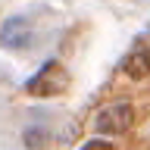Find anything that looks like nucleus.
Wrapping results in <instances>:
<instances>
[{
	"mask_svg": "<svg viewBox=\"0 0 150 150\" xmlns=\"http://www.w3.org/2000/svg\"><path fill=\"white\" fill-rule=\"evenodd\" d=\"M28 41H31V25H28L22 16H13L3 22V28H0V44L6 47V50H22V47H28Z\"/></svg>",
	"mask_w": 150,
	"mask_h": 150,
	"instance_id": "nucleus-3",
	"label": "nucleus"
},
{
	"mask_svg": "<svg viewBox=\"0 0 150 150\" xmlns=\"http://www.w3.org/2000/svg\"><path fill=\"white\" fill-rule=\"evenodd\" d=\"M66 88H69V72L59 63H44L25 81V91L35 97H53V94H63Z\"/></svg>",
	"mask_w": 150,
	"mask_h": 150,
	"instance_id": "nucleus-1",
	"label": "nucleus"
},
{
	"mask_svg": "<svg viewBox=\"0 0 150 150\" xmlns=\"http://www.w3.org/2000/svg\"><path fill=\"white\" fill-rule=\"evenodd\" d=\"M81 150H116V147H112L110 141H103V138H97V141H88V144H84Z\"/></svg>",
	"mask_w": 150,
	"mask_h": 150,
	"instance_id": "nucleus-6",
	"label": "nucleus"
},
{
	"mask_svg": "<svg viewBox=\"0 0 150 150\" xmlns=\"http://www.w3.org/2000/svg\"><path fill=\"white\" fill-rule=\"evenodd\" d=\"M122 72L128 75V78H147L150 75V50H144V47L131 50L122 59Z\"/></svg>",
	"mask_w": 150,
	"mask_h": 150,
	"instance_id": "nucleus-4",
	"label": "nucleus"
},
{
	"mask_svg": "<svg viewBox=\"0 0 150 150\" xmlns=\"http://www.w3.org/2000/svg\"><path fill=\"white\" fill-rule=\"evenodd\" d=\"M131 122H134V110L128 103H112L97 112V131H103V134H122L131 128Z\"/></svg>",
	"mask_w": 150,
	"mask_h": 150,
	"instance_id": "nucleus-2",
	"label": "nucleus"
},
{
	"mask_svg": "<svg viewBox=\"0 0 150 150\" xmlns=\"http://www.w3.org/2000/svg\"><path fill=\"white\" fill-rule=\"evenodd\" d=\"M47 128H41V125H35V128H28L25 131V147L28 150H44L47 147Z\"/></svg>",
	"mask_w": 150,
	"mask_h": 150,
	"instance_id": "nucleus-5",
	"label": "nucleus"
}]
</instances>
